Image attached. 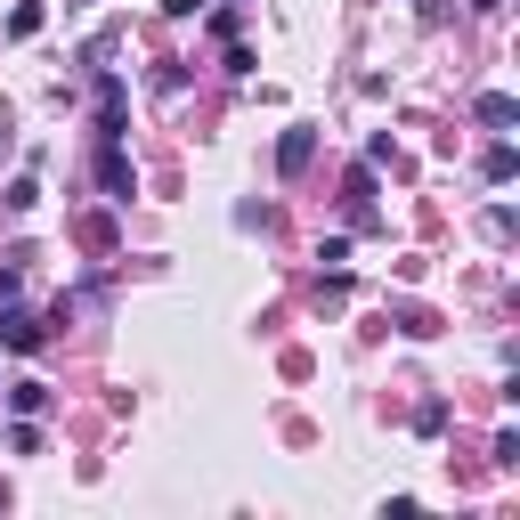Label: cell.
I'll use <instances>...</instances> for the list:
<instances>
[{
	"label": "cell",
	"mask_w": 520,
	"mask_h": 520,
	"mask_svg": "<svg viewBox=\"0 0 520 520\" xmlns=\"http://www.w3.org/2000/svg\"><path fill=\"white\" fill-rule=\"evenodd\" d=\"M41 342H49V325H41L33 309H0V350L25 358V350H41Z\"/></svg>",
	"instance_id": "obj_1"
},
{
	"label": "cell",
	"mask_w": 520,
	"mask_h": 520,
	"mask_svg": "<svg viewBox=\"0 0 520 520\" xmlns=\"http://www.w3.org/2000/svg\"><path fill=\"white\" fill-rule=\"evenodd\" d=\"M309 155H317V130H309V122H293L285 139H277V171H285V179H301V171H309Z\"/></svg>",
	"instance_id": "obj_2"
},
{
	"label": "cell",
	"mask_w": 520,
	"mask_h": 520,
	"mask_svg": "<svg viewBox=\"0 0 520 520\" xmlns=\"http://www.w3.org/2000/svg\"><path fill=\"white\" fill-rule=\"evenodd\" d=\"M98 179H106V187H114V204H130V187H139V171H130V155H122V147H114V139H106V147H98Z\"/></svg>",
	"instance_id": "obj_3"
},
{
	"label": "cell",
	"mask_w": 520,
	"mask_h": 520,
	"mask_svg": "<svg viewBox=\"0 0 520 520\" xmlns=\"http://www.w3.org/2000/svg\"><path fill=\"white\" fill-rule=\"evenodd\" d=\"M472 114H480V122H488V130H512V122H520V106H512V98H504V90H488V98H480V106H472Z\"/></svg>",
	"instance_id": "obj_4"
},
{
	"label": "cell",
	"mask_w": 520,
	"mask_h": 520,
	"mask_svg": "<svg viewBox=\"0 0 520 520\" xmlns=\"http://www.w3.org/2000/svg\"><path fill=\"white\" fill-rule=\"evenodd\" d=\"M41 33V0H17V9H9V41H33Z\"/></svg>",
	"instance_id": "obj_5"
},
{
	"label": "cell",
	"mask_w": 520,
	"mask_h": 520,
	"mask_svg": "<svg viewBox=\"0 0 520 520\" xmlns=\"http://www.w3.org/2000/svg\"><path fill=\"white\" fill-rule=\"evenodd\" d=\"M9 407H17V415H41V407H49V382H17Z\"/></svg>",
	"instance_id": "obj_6"
},
{
	"label": "cell",
	"mask_w": 520,
	"mask_h": 520,
	"mask_svg": "<svg viewBox=\"0 0 520 520\" xmlns=\"http://www.w3.org/2000/svg\"><path fill=\"white\" fill-rule=\"evenodd\" d=\"M480 171H488V179H496V187H504V179H512V171H520V155H512V147H504V139H496V147H488V163H480Z\"/></svg>",
	"instance_id": "obj_7"
},
{
	"label": "cell",
	"mask_w": 520,
	"mask_h": 520,
	"mask_svg": "<svg viewBox=\"0 0 520 520\" xmlns=\"http://www.w3.org/2000/svg\"><path fill=\"white\" fill-rule=\"evenodd\" d=\"M74 236H82V244H90V252H114V228H106V220H98V212H90V220H82V228H74Z\"/></svg>",
	"instance_id": "obj_8"
},
{
	"label": "cell",
	"mask_w": 520,
	"mask_h": 520,
	"mask_svg": "<svg viewBox=\"0 0 520 520\" xmlns=\"http://www.w3.org/2000/svg\"><path fill=\"white\" fill-rule=\"evenodd\" d=\"M41 204V179H9V212H33Z\"/></svg>",
	"instance_id": "obj_9"
},
{
	"label": "cell",
	"mask_w": 520,
	"mask_h": 520,
	"mask_svg": "<svg viewBox=\"0 0 520 520\" xmlns=\"http://www.w3.org/2000/svg\"><path fill=\"white\" fill-rule=\"evenodd\" d=\"M472 9H496V0H472Z\"/></svg>",
	"instance_id": "obj_10"
}]
</instances>
